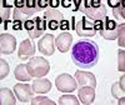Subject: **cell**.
I'll list each match as a JSON object with an SVG mask.
<instances>
[{
    "instance_id": "cell-1",
    "label": "cell",
    "mask_w": 125,
    "mask_h": 105,
    "mask_svg": "<svg viewBox=\"0 0 125 105\" xmlns=\"http://www.w3.org/2000/svg\"><path fill=\"white\" fill-rule=\"evenodd\" d=\"M71 59L74 64L81 69H91L98 64L99 48L95 41L79 40L73 45Z\"/></svg>"
},
{
    "instance_id": "cell-2",
    "label": "cell",
    "mask_w": 125,
    "mask_h": 105,
    "mask_svg": "<svg viewBox=\"0 0 125 105\" xmlns=\"http://www.w3.org/2000/svg\"><path fill=\"white\" fill-rule=\"evenodd\" d=\"M36 11H40L38 6V0H14V20H20L24 23Z\"/></svg>"
},
{
    "instance_id": "cell-3",
    "label": "cell",
    "mask_w": 125,
    "mask_h": 105,
    "mask_svg": "<svg viewBox=\"0 0 125 105\" xmlns=\"http://www.w3.org/2000/svg\"><path fill=\"white\" fill-rule=\"evenodd\" d=\"M80 11L91 20H101L106 16L108 9L103 0H88L80 8Z\"/></svg>"
},
{
    "instance_id": "cell-4",
    "label": "cell",
    "mask_w": 125,
    "mask_h": 105,
    "mask_svg": "<svg viewBox=\"0 0 125 105\" xmlns=\"http://www.w3.org/2000/svg\"><path fill=\"white\" fill-rule=\"evenodd\" d=\"M26 69L31 78H44L50 71V64L43 56H31L26 64Z\"/></svg>"
},
{
    "instance_id": "cell-5",
    "label": "cell",
    "mask_w": 125,
    "mask_h": 105,
    "mask_svg": "<svg viewBox=\"0 0 125 105\" xmlns=\"http://www.w3.org/2000/svg\"><path fill=\"white\" fill-rule=\"evenodd\" d=\"M24 29L28 31V34L31 39H38L43 35V33L46 30L45 20L40 16L28 19L24 21Z\"/></svg>"
},
{
    "instance_id": "cell-6",
    "label": "cell",
    "mask_w": 125,
    "mask_h": 105,
    "mask_svg": "<svg viewBox=\"0 0 125 105\" xmlns=\"http://www.w3.org/2000/svg\"><path fill=\"white\" fill-rule=\"evenodd\" d=\"M55 86L61 93H73L78 89L76 79L69 74H61L55 79Z\"/></svg>"
},
{
    "instance_id": "cell-7",
    "label": "cell",
    "mask_w": 125,
    "mask_h": 105,
    "mask_svg": "<svg viewBox=\"0 0 125 105\" xmlns=\"http://www.w3.org/2000/svg\"><path fill=\"white\" fill-rule=\"evenodd\" d=\"M118 23L108 16L103 20V28L100 29V35L105 40H115L118 39Z\"/></svg>"
},
{
    "instance_id": "cell-8",
    "label": "cell",
    "mask_w": 125,
    "mask_h": 105,
    "mask_svg": "<svg viewBox=\"0 0 125 105\" xmlns=\"http://www.w3.org/2000/svg\"><path fill=\"white\" fill-rule=\"evenodd\" d=\"M75 30L76 34L83 38H91L96 34V28L94 25V21L88 20L86 18H81L78 20V23L75 24Z\"/></svg>"
},
{
    "instance_id": "cell-9",
    "label": "cell",
    "mask_w": 125,
    "mask_h": 105,
    "mask_svg": "<svg viewBox=\"0 0 125 105\" xmlns=\"http://www.w3.org/2000/svg\"><path fill=\"white\" fill-rule=\"evenodd\" d=\"M44 20L46 24V29L55 31V30H59L60 23L64 20V15L59 10L51 9V10H46L44 13Z\"/></svg>"
},
{
    "instance_id": "cell-10",
    "label": "cell",
    "mask_w": 125,
    "mask_h": 105,
    "mask_svg": "<svg viewBox=\"0 0 125 105\" xmlns=\"http://www.w3.org/2000/svg\"><path fill=\"white\" fill-rule=\"evenodd\" d=\"M13 90H14V94H15L16 99L23 104H26L33 99L34 90H33V88H31V85H29V84H23V81L19 83V84H15Z\"/></svg>"
},
{
    "instance_id": "cell-11",
    "label": "cell",
    "mask_w": 125,
    "mask_h": 105,
    "mask_svg": "<svg viewBox=\"0 0 125 105\" xmlns=\"http://www.w3.org/2000/svg\"><path fill=\"white\" fill-rule=\"evenodd\" d=\"M38 49L43 55L51 56L55 52V38L53 34H45L39 40Z\"/></svg>"
},
{
    "instance_id": "cell-12",
    "label": "cell",
    "mask_w": 125,
    "mask_h": 105,
    "mask_svg": "<svg viewBox=\"0 0 125 105\" xmlns=\"http://www.w3.org/2000/svg\"><path fill=\"white\" fill-rule=\"evenodd\" d=\"M15 49H16V39H15V36H13L9 33H5V34L0 35V50H1V54L10 55L15 51Z\"/></svg>"
},
{
    "instance_id": "cell-13",
    "label": "cell",
    "mask_w": 125,
    "mask_h": 105,
    "mask_svg": "<svg viewBox=\"0 0 125 105\" xmlns=\"http://www.w3.org/2000/svg\"><path fill=\"white\" fill-rule=\"evenodd\" d=\"M35 54V44L34 40L31 39H25L23 40L19 45L18 50V56L20 60H29L31 56H34Z\"/></svg>"
},
{
    "instance_id": "cell-14",
    "label": "cell",
    "mask_w": 125,
    "mask_h": 105,
    "mask_svg": "<svg viewBox=\"0 0 125 105\" xmlns=\"http://www.w3.org/2000/svg\"><path fill=\"white\" fill-rule=\"evenodd\" d=\"M74 78L76 79V83L79 86H93V88H96V78L93 73L89 71H81L78 70L75 73Z\"/></svg>"
},
{
    "instance_id": "cell-15",
    "label": "cell",
    "mask_w": 125,
    "mask_h": 105,
    "mask_svg": "<svg viewBox=\"0 0 125 105\" xmlns=\"http://www.w3.org/2000/svg\"><path fill=\"white\" fill-rule=\"evenodd\" d=\"M71 44H73V35L68 31H64L55 38V46L60 52H66L68 50H70Z\"/></svg>"
},
{
    "instance_id": "cell-16",
    "label": "cell",
    "mask_w": 125,
    "mask_h": 105,
    "mask_svg": "<svg viewBox=\"0 0 125 105\" xmlns=\"http://www.w3.org/2000/svg\"><path fill=\"white\" fill-rule=\"evenodd\" d=\"M78 96L80 100V104L89 105L94 103L95 99V88L93 86H80L78 90Z\"/></svg>"
},
{
    "instance_id": "cell-17",
    "label": "cell",
    "mask_w": 125,
    "mask_h": 105,
    "mask_svg": "<svg viewBox=\"0 0 125 105\" xmlns=\"http://www.w3.org/2000/svg\"><path fill=\"white\" fill-rule=\"evenodd\" d=\"M31 88H33L34 93L36 94H46L51 89V81L44 78H35Z\"/></svg>"
},
{
    "instance_id": "cell-18",
    "label": "cell",
    "mask_w": 125,
    "mask_h": 105,
    "mask_svg": "<svg viewBox=\"0 0 125 105\" xmlns=\"http://www.w3.org/2000/svg\"><path fill=\"white\" fill-rule=\"evenodd\" d=\"M16 104L15 95L9 88H0V105H14Z\"/></svg>"
},
{
    "instance_id": "cell-19",
    "label": "cell",
    "mask_w": 125,
    "mask_h": 105,
    "mask_svg": "<svg viewBox=\"0 0 125 105\" xmlns=\"http://www.w3.org/2000/svg\"><path fill=\"white\" fill-rule=\"evenodd\" d=\"M11 8H13V5H9L6 0H0V25L4 24L5 28H6V24L9 21Z\"/></svg>"
},
{
    "instance_id": "cell-20",
    "label": "cell",
    "mask_w": 125,
    "mask_h": 105,
    "mask_svg": "<svg viewBox=\"0 0 125 105\" xmlns=\"http://www.w3.org/2000/svg\"><path fill=\"white\" fill-rule=\"evenodd\" d=\"M14 76L19 81H29V80H31V76H30V74L28 73V69H26V64H19L14 70Z\"/></svg>"
},
{
    "instance_id": "cell-21",
    "label": "cell",
    "mask_w": 125,
    "mask_h": 105,
    "mask_svg": "<svg viewBox=\"0 0 125 105\" xmlns=\"http://www.w3.org/2000/svg\"><path fill=\"white\" fill-rule=\"evenodd\" d=\"M85 1H88V0H61L60 6L71 9L73 11H80V8L85 4Z\"/></svg>"
},
{
    "instance_id": "cell-22",
    "label": "cell",
    "mask_w": 125,
    "mask_h": 105,
    "mask_svg": "<svg viewBox=\"0 0 125 105\" xmlns=\"http://www.w3.org/2000/svg\"><path fill=\"white\" fill-rule=\"evenodd\" d=\"M60 105H79L80 100L78 98H75L74 95H71L70 93H65V95H62L59 98L58 101Z\"/></svg>"
},
{
    "instance_id": "cell-23",
    "label": "cell",
    "mask_w": 125,
    "mask_h": 105,
    "mask_svg": "<svg viewBox=\"0 0 125 105\" xmlns=\"http://www.w3.org/2000/svg\"><path fill=\"white\" fill-rule=\"evenodd\" d=\"M118 45L125 48V23L118 25Z\"/></svg>"
},
{
    "instance_id": "cell-24",
    "label": "cell",
    "mask_w": 125,
    "mask_h": 105,
    "mask_svg": "<svg viewBox=\"0 0 125 105\" xmlns=\"http://www.w3.org/2000/svg\"><path fill=\"white\" fill-rule=\"evenodd\" d=\"M31 105H41V104H48V105H55L56 103L50 100L49 98L46 96H36V98H33L30 100Z\"/></svg>"
},
{
    "instance_id": "cell-25",
    "label": "cell",
    "mask_w": 125,
    "mask_h": 105,
    "mask_svg": "<svg viewBox=\"0 0 125 105\" xmlns=\"http://www.w3.org/2000/svg\"><path fill=\"white\" fill-rule=\"evenodd\" d=\"M113 14L115 16V19H124L125 20V0H120L119 8L113 10Z\"/></svg>"
},
{
    "instance_id": "cell-26",
    "label": "cell",
    "mask_w": 125,
    "mask_h": 105,
    "mask_svg": "<svg viewBox=\"0 0 125 105\" xmlns=\"http://www.w3.org/2000/svg\"><path fill=\"white\" fill-rule=\"evenodd\" d=\"M9 64L8 61L4 59H0V80H3L4 78H6L9 75Z\"/></svg>"
},
{
    "instance_id": "cell-27",
    "label": "cell",
    "mask_w": 125,
    "mask_h": 105,
    "mask_svg": "<svg viewBox=\"0 0 125 105\" xmlns=\"http://www.w3.org/2000/svg\"><path fill=\"white\" fill-rule=\"evenodd\" d=\"M118 70L121 73L125 71V50L118 51Z\"/></svg>"
},
{
    "instance_id": "cell-28",
    "label": "cell",
    "mask_w": 125,
    "mask_h": 105,
    "mask_svg": "<svg viewBox=\"0 0 125 105\" xmlns=\"http://www.w3.org/2000/svg\"><path fill=\"white\" fill-rule=\"evenodd\" d=\"M116 85H118V88H119V90H120V94L123 93H125V74L119 79V81L116 83Z\"/></svg>"
},
{
    "instance_id": "cell-29",
    "label": "cell",
    "mask_w": 125,
    "mask_h": 105,
    "mask_svg": "<svg viewBox=\"0 0 125 105\" xmlns=\"http://www.w3.org/2000/svg\"><path fill=\"white\" fill-rule=\"evenodd\" d=\"M106 3H108V5H109L113 10H115V9H118L119 5H120V0H106Z\"/></svg>"
},
{
    "instance_id": "cell-30",
    "label": "cell",
    "mask_w": 125,
    "mask_h": 105,
    "mask_svg": "<svg viewBox=\"0 0 125 105\" xmlns=\"http://www.w3.org/2000/svg\"><path fill=\"white\" fill-rule=\"evenodd\" d=\"M38 6L39 10H45L46 8H49V0H38Z\"/></svg>"
},
{
    "instance_id": "cell-31",
    "label": "cell",
    "mask_w": 125,
    "mask_h": 105,
    "mask_svg": "<svg viewBox=\"0 0 125 105\" xmlns=\"http://www.w3.org/2000/svg\"><path fill=\"white\" fill-rule=\"evenodd\" d=\"M24 26V23L23 21H20V20H13V29L14 30H21Z\"/></svg>"
},
{
    "instance_id": "cell-32",
    "label": "cell",
    "mask_w": 125,
    "mask_h": 105,
    "mask_svg": "<svg viewBox=\"0 0 125 105\" xmlns=\"http://www.w3.org/2000/svg\"><path fill=\"white\" fill-rule=\"evenodd\" d=\"M60 6V0H49V8L56 9Z\"/></svg>"
},
{
    "instance_id": "cell-33",
    "label": "cell",
    "mask_w": 125,
    "mask_h": 105,
    "mask_svg": "<svg viewBox=\"0 0 125 105\" xmlns=\"http://www.w3.org/2000/svg\"><path fill=\"white\" fill-rule=\"evenodd\" d=\"M60 30H69V21L68 20H62V21L60 23V26H59Z\"/></svg>"
},
{
    "instance_id": "cell-34",
    "label": "cell",
    "mask_w": 125,
    "mask_h": 105,
    "mask_svg": "<svg viewBox=\"0 0 125 105\" xmlns=\"http://www.w3.org/2000/svg\"><path fill=\"white\" fill-rule=\"evenodd\" d=\"M118 104H119V105H124V104H125V98H124V96H123V98H119V99H118Z\"/></svg>"
},
{
    "instance_id": "cell-35",
    "label": "cell",
    "mask_w": 125,
    "mask_h": 105,
    "mask_svg": "<svg viewBox=\"0 0 125 105\" xmlns=\"http://www.w3.org/2000/svg\"><path fill=\"white\" fill-rule=\"evenodd\" d=\"M0 55H1V50H0Z\"/></svg>"
}]
</instances>
